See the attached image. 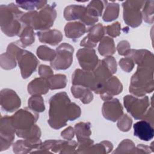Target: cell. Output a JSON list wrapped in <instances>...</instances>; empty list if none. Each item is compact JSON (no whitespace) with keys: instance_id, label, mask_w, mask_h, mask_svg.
Here are the masks:
<instances>
[{"instance_id":"obj_1","label":"cell","mask_w":154,"mask_h":154,"mask_svg":"<svg viewBox=\"0 0 154 154\" xmlns=\"http://www.w3.org/2000/svg\"><path fill=\"white\" fill-rule=\"evenodd\" d=\"M49 106L48 123L55 129L66 126L68 121L78 119L81 112L79 106L70 102L66 92L58 93L52 96Z\"/></svg>"},{"instance_id":"obj_2","label":"cell","mask_w":154,"mask_h":154,"mask_svg":"<svg viewBox=\"0 0 154 154\" xmlns=\"http://www.w3.org/2000/svg\"><path fill=\"white\" fill-rule=\"evenodd\" d=\"M153 61L138 64L136 72L131 79L129 91L137 97H143L153 90Z\"/></svg>"},{"instance_id":"obj_3","label":"cell","mask_w":154,"mask_h":154,"mask_svg":"<svg viewBox=\"0 0 154 154\" xmlns=\"http://www.w3.org/2000/svg\"><path fill=\"white\" fill-rule=\"evenodd\" d=\"M25 13L19 10L14 3L0 7V25L1 31L7 36H19L25 25L21 17Z\"/></svg>"},{"instance_id":"obj_4","label":"cell","mask_w":154,"mask_h":154,"mask_svg":"<svg viewBox=\"0 0 154 154\" xmlns=\"http://www.w3.org/2000/svg\"><path fill=\"white\" fill-rule=\"evenodd\" d=\"M55 7V3L53 2L52 4H46L38 11H29L22 16L21 22L25 26L35 30L49 29L53 25L57 17Z\"/></svg>"},{"instance_id":"obj_5","label":"cell","mask_w":154,"mask_h":154,"mask_svg":"<svg viewBox=\"0 0 154 154\" xmlns=\"http://www.w3.org/2000/svg\"><path fill=\"white\" fill-rule=\"evenodd\" d=\"M38 119L37 112L27 108L17 111L14 115L11 116V123L16 129V133L31 129Z\"/></svg>"},{"instance_id":"obj_6","label":"cell","mask_w":154,"mask_h":154,"mask_svg":"<svg viewBox=\"0 0 154 154\" xmlns=\"http://www.w3.org/2000/svg\"><path fill=\"white\" fill-rule=\"evenodd\" d=\"M123 101L128 112L137 120L143 119L150 105L149 97L146 96L139 99L134 96L127 95L124 97Z\"/></svg>"},{"instance_id":"obj_7","label":"cell","mask_w":154,"mask_h":154,"mask_svg":"<svg viewBox=\"0 0 154 154\" xmlns=\"http://www.w3.org/2000/svg\"><path fill=\"white\" fill-rule=\"evenodd\" d=\"M145 1H126L122 4L123 19L125 22L131 27H137L141 23L142 14L141 8Z\"/></svg>"},{"instance_id":"obj_8","label":"cell","mask_w":154,"mask_h":154,"mask_svg":"<svg viewBox=\"0 0 154 154\" xmlns=\"http://www.w3.org/2000/svg\"><path fill=\"white\" fill-rule=\"evenodd\" d=\"M74 48L67 43H61L56 49V56L51 61V66L55 70H66L72 64Z\"/></svg>"},{"instance_id":"obj_9","label":"cell","mask_w":154,"mask_h":154,"mask_svg":"<svg viewBox=\"0 0 154 154\" xmlns=\"http://www.w3.org/2000/svg\"><path fill=\"white\" fill-rule=\"evenodd\" d=\"M16 60L23 79L28 78L36 69L39 61L31 52L21 48L17 52Z\"/></svg>"},{"instance_id":"obj_10","label":"cell","mask_w":154,"mask_h":154,"mask_svg":"<svg viewBox=\"0 0 154 154\" xmlns=\"http://www.w3.org/2000/svg\"><path fill=\"white\" fill-rule=\"evenodd\" d=\"M1 151L7 149L12 144L16 134L11 117L5 116L1 118Z\"/></svg>"},{"instance_id":"obj_11","label":"cell","mask_w":154,"mask_h":154,"mask_svg":"<svg viewBox=\"0 0 154 154\" xmlns=\"http://www.w3.org/2000/svg\"><path fill=\"white\" fill-rule=\"evenodd\" d=\"M77 146L78 143L75 141L50 140L42 143L40 150H43L44 153H46V150L49 153V150H51L52 152L74 153Z\"/></svg>"},{"instance_id":"obj_12","label":"cell","mask_w":154,"mask_h":154,"mask_svg":"<svg viewBox=\"0 0 154 154\" xmlns=\"http://www.w3.org/2000/svg\"><path fill=\"white\" fill-rule=\"evenodd\" d=\"M80 66L84 70H93L97 66L99 60L94 49L84 48L79 49L76 53Z\"/></svg>"},{"instance_id":"obj_13","label":"cell","mask_w":154,"mask_h":154,"mask_svg":"<svg viewBox=\"0 0 154 154\" xmlns=\"http://www.w3.org/2000/svg\"><path fill=\"white\" fill-rule=\"evenodd\" d=\"M72 83L73 85L84 86L94 92L97 88L94 75L93 72L88 70L76 69L72 75Z\"/></svg>"},{"instance_id":"obj_14","label":"cell","mask_w":154,"mask_h":154,"mask_svg":"<svg viewBox=\"0 0 154 154\" xmlns=\"http://www.w3.org/2000/svg\"><path fill=\"white\" fill-rule=\"evenodd\" d=\"M21 105L20 97L11 89L5 88L1 91V108L5 111L12 112L17 109Z\"/></svg>"},{"instance_id":"obj_15","label":"cell","mask_w":154,"mask_h":154,"mask_svg":"<svg viewBox=\"0 0 154 154\" xmlns=\"http://www.w3.org/2000/svg\"><path fill=\"white\" fill-rule=\"evenodd\" d=\"M22 48L19 40L8 45L7 52L1 55V67L5 70H10L16 66V56Z\"/></svg>"},{"instance_id":"obj_16","label":"cell","mask_w":154,"mask_h":154,"mask_svg":"<svg viewBox=\"0 0 154 154\" xmlns=\"http://www.w3.org/2000/svg\"><path fill=\"white\" fill-rule=\"evenodd\" d=\"M102 112L106 119L112 122L118 120L123 114V107L117 98L106 100L103 104Z\"/></svg>"},{"instance_id":"obj_17","label":"cell","mask_w":154,"mask_h":154,"mask_svg":"<svg viewBox=\"0 0 154 154\" xmlns=\"http://www.w3.org/2000/svg\"><path fill=\"white\" fill-rule=\"evenodd\" d=\"M88 34L80 43V46L88 48L95 47L97 43L101 40L105 33L103 25L100 23L93 25L88 29Z\"/></svg>"},{"instance_id":"obj_18","label":"cell","mask_w":154,"mask_h":154,"mask_svg":"<svg viewBox=\"0 0 154 154\" xmlns=\"http://www.w3.org/2000/svg\"><path fill=\"white\" fill-rule=\"evenodd\" d=\"M153 126L146 120H142L134 125V135L140 140L148 141L153 138Z\"/></svg>"},{"instance_id":"obj_19","label":"cell","mask_w":154,"mask_h":154,"mask_svg":"<svg viewBox=\"0 0 154 154\" xmlns=\"http://www.w3.org/2000/svg\"><path fill=\"white\" fill-rule=\"evenodd\" d=\"M123 90V86L116 76H111L106 82L104 91L100 94V98L106 101L110 100L114 95L120 94Z\"/></svg>"},{"instance_id":"obj_20","label":"cell","mask_w":154,"mask_h":154,"mask_svg":"<svg viewBox=\"0 0 154 154\" xmlns=\"http://www.w3.org/2000/svg\"><path fill=\"white\" fill-rule=\"evenodd\" d=\"M42 142L40 138L25 139L18 140L13 145V152L15 153H26L32 149H40Z\"/></svg>"},{"instance_id":"obj_21","label":"cell","mask_w":154,"mask_h":154,"mask_svg":"<svg viewBox=\"0 0 154 154\" xmlns=\"http://www.w3.org/2000/svg\"><path fill=\"white\" fill-rule=\"evenodd\" d=\"M37 35L42 43H48L52 46H55L61 42L63 35L61 31L57 29H47L37 32Z\"/></svg>"},{"instance_id":"obj_22","label":"cell","mask_w":154,"mask_h":154,"mask_svg":"<svg viewBox=\"0 0 154 154\" xmlns=\"http://www.w3.org/2000/svg\"><path fill=\"white\" fill-rule=\"evenodd\" d=\"M49 90L48 80L42 77L33 79L28 85V91L31 95L45 94Z\"/></svg>"},{"instance_id":"obj_23","label":"cell","mask_w":154,"mask_h":154,"mask_svg":"<svg viewBox=\"0 0 154 154\" xmlns=\"http://www.w3.org/2000/svg\"><path fill=\"white\" fill-rule=\"evenodd\" d=\"M86 7L79 5H70L64 10V17L67 20L79 19L82 21L85 17Z\"/></svg>"},{"instance_id":"obj_24","label":"cell","mask_w":154,"mask_h":154,"mask_svg":"<svg viewBox=\"0 0 154 154\" xmlns=\"http://www.w3.org/2000/svg\"><path fill=\"white\" fill-rule=\"evenodd\" d=\"M64 32L67 37L74 40L82 36L86 32V28L82 22H70L66 25Z\"/></svg>"},{"instance_id":"obj_25","label":"cell","mask_w":154,"mask_h":154,"mask_svg":"<svg viewBox=\"0 0 154 154\" xmlns=\"http://www.w3.org/2000/svg\"><path fill=\"white\" fill-rule=\"evenodd\" d=\"M71 92L75 98H78L84 104L90 103L93 99V94L89 88L78 85H73Z\"/></svg>"},{"instance_id":"obj_26","label":"cell","mask_w":154,"mask_h":154,"mask_svg":"<svg viewBox=\"0 0 154 154\" xmlns=\"http://www.w3.org/2000/svg\"><path fill=\"white\" fill-rule=\"evenodd\" d=\"M98 51L102 56L109 57L116 52L114 40L109 37H103L100 41Z\"/></svg>"},{"instance_id":"obj_27","label":"cell","mask_w":154,"mask_h":154,"mask_svg":"<svg viewBox=\"0 0 154 154\" xmlns=\"http://www.w3.org/2000/svg\"><path fill=\"white\" fill-rule=\"evenodd\" d=\"M19 37L20 38L19 41L23 48L31 45L35 40L33 29L28 26H25L23 27Z\"/></svg>"},{"instance_id":"obj_28","label":"cell","mask_w":154,"mask_h":154,"mask_svg":"<svg viewBox=\"0 0 154 154\" xmlns=\"http://www.w3.org/2000/svg\"><path fill=\"white\" fill-rule=\"evenodd\" d=\"M119 5L117 3H108L102 16V19L105 22H111L116 19L119 16Z\"/></svg>"},{"instance_id":"obj_29","label":"cell","mask_w":154,"mask_h":154,"mask_svg":"<svg viewBox=\"0 0 154 154\" xmlns=\"http://www.w3.org/2000/svg\"><path fill=\"white\" fill-rule=\"evenodd\" d=\"M49 88L51 90L63 88L67 84V78L64 75L57 74L52 75L47 79Z\"/></svg>"},{"instance_id":"obj_30","label":"cell","mask_w":154,"mask_h":154,"mask_svg":"<svg viewBox=\"0 0 154 154\" xmlns=\"http://www.w3.org/2000/svg\"><path fill=\"white\" fill-rule=\"evenodd\" d=\"M91 124L88 122H79L75 126V133L78 140L88 138L91 134Z\"/></svg>"},{"instance_id":"obj_31","label":"cell","mask_w":154,"mask_h":154,"mask_svg":"<svg viewBox=\"0 0 154 154\" xmlns=\"http://www.w3.org/2000/svg\"><path fill=\"white\" fill-rule=\"evenodd\" d=\"M28 105L30 109L36 112H41L45 109L44 100L40 95H33L31 96L28 99Z\"/></svg>"},{"instance_id":"obj_32","label":"cell","mask_w":154,"mask_h":154,"mask_svg":"<svg viewBox=\"0 0 154 154\" xmlns=\"http://www.w3.org/2000/svg\"><path fill=\"white\" fill-rule=\"evenodd\" d=\"M17 5L20 7L26 10H29V11H34L36 8L37 10L42 9L47 4V1H16Z\"/></svg>"},{"instance_id":"obj_33","label":"cell","mask_w":154,"mask_h":154,"mask_svg":"<svg viewBox=\"0 0 154 154\" xmlns=\"http://www.w3.org/2000/svg\"><path fill=\"white\" fill-rule=\"evenodd\" d=\"M37 55L38 57L42 60L52 61L55 58L56 51L46 46L42 45L38 47Z\"/></svg>"},{"instance_id":"obj_34","label":"cell","mask_w":154,"mask_h":154,"mask_svg":"<svg viewBox=\"0 0 154 154\" xmlns=\"http://www.w3.org/2000/svg\"><path fill=\"white\" fill-rule=\"evenodd\" d=\"M153 1H145L142 11V17L144 21L148 23L153 22Z\"/></svg>"},{"instance_id":"obj_35","label":"cell","mask_w":154,"mask_h":154,"mask_svg":"<svg viewBox=\"0 0 154 154\" xmlns=\"http://www.w3.org/2000/svg\"><path fill=\"white\" fill-rule=\"evenodd\" d=\"M16 134L17 137L25 139L39 138L41 136V131L39 127L34 125L31 129L23 132H16Z\"/></svg>"},{"instance_id":"obj_36","label":"cell","mask_w":154,"mask_h":154,"mask_svg":"<svg viewBox=\"0 0 154 154\" xmlns=\"http://www.w3.org/2000/svg\"><path fill=\"white\" fill-rule=\"evenodd\" d=\"M135 150L134 143L129 139H125L120 143L113 153H135Z\"/></svg>"},{"instance_id":"obj_37","label":"cell","mask_w":154,"mask_h":154,"mask_svg":"<svg viewBox=\"0 0 154 154\" xmlns=\"http://www.w3.org/2000/svg\"><path fill=\"white\" fill-rule=\"evenodd\" d=\"M132 123V120L129 116L127 114H123L118 120L117 125L120 131L123 132H127L131 129Z\"/></svg>"},{"instance_id":"obj_38","label":"cell","mask_w":154,"mask_h":154,"mask_svg":"<svg viewBox=\"0 0 154 154\" xmlns=\"http://www.w3.org/2000/svg\"><path fill=\"white\" fill-rule=\"evenodd\" d=\"M105 32L112 37H116L120 34V23L116 22L111 25H108L104 27Z\"/></svg>"},{"instance_id":"obj_39","label":"cell","mask_w":154,"mask_h":154,"mask_svg":"<svg viewBox=\"0 0 154 154\" xmlns=\"http://www.w3.org/2000/svg\"><path fill=\"white\" fill-rule=\"evenodd\" d=\"M119 65L123 70L126 72H130L134 67V63L130 57H127L119 61Z\"/></svg>"},{"instance_id":"obj_40","label":"cell","mask_w":154,"mask_h":154,"mask_svg":"<svg viewBox=\"0 0 154 154\" xmlns=\"http://www.w3.org/2000/svg\"><path fill=\"white\" fill-rule=\"evenodd\" d=\"M117 48L119 55L126 56L131 50V46L128 41L123 40L119 43Z\"/></svg>"},{"instance_id":"obj_41","label":"cell","mask_w":154,"mask_h":154,"mask_svg":"<svg viewBox=\"0 0 154 154\" xmlns=\"http://www.w3.org/2000/svg\"><path fill=\"white\" fill-rule=\"evenodd\" d=\"M38 73L40 77L45 78L46 79L54 75V73L51 68L49 66L43 64L39 66Z\"/></svg>"},{"instance_id":"obj_42","label":"cell","mask_w":154,"mask_h":154,"mask_svg":"<svg viewBox=\"0 0 154 154\" xmlns=\"http://www.w3.org/2000/svg\"><path fill=\"white\" fill-rule=\"evenodd\" d=\"M106 64L108 69L111 70L112 74L115 73L117 71V63L115 58L111 56L106 57L102 60Z\"/></svg>"},{"instance_id":"obj_43","label":"cell","mask_w":154,"mask_h":154,"mask_svg":"<svg viewBox=\"0 0 154 154\" xmlns=\"http://www.w3.org/2000/svg\"><path fill=\"white\" fill-rule=\"evenodd\" d=\"M74 134H75V130L71 126H69L68 128H67L61 132V136L64 139H66L67 140H71L73 138Z\"/></svg>"}]
</instances>
